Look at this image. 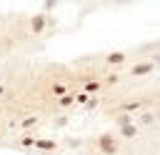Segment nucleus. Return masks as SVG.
<instances>
[{
    "mask_svg": "<svg viewBox=\"0 0 160 155\" xmlns=\"http://www.w3.org/2000/svg\"><path fill=\"white\" fill-rule=\"evenodd\" d=\"M122 60H125L122 52H112V55H108V62H110V65H118V62H122Z\"/></svg>",
    "mask_w": 160,
    "mask_h": 155,
    "instance_id": "obj_4",
    "label": "nucleus"
},
{
    "mask_svg": "<svg viewBox=\"0 0 160 155\" xmlns=\"http://www.w3.org/2000/svg\"><path fill=\"white\" fill-rule=\"evenodd\" d=\"M70 102H72V98H70V95H65V98L60 100V105H70Z\"/></svg>",
    "mask_w": 160,
    "mask_h": 155,
    "instance_id": "obj_9",
    "label": "nucleus"
},
{
    "mask_svg": "<svg viewBox=\"0 0 160 155\" xmlns=\"http://www.w3.org/2000/svg\"><path fill=\"white\" fill-rule=\"evenodd\" d=\"M52 90H55V92H58V95H62V92H65V85H55V88H52Z\"/></svg>",
    "mask_w": 160,
    "mask_h": 155,
    "instance_id": "obj_8",
    "label": "nucleus"
},
{
    "mask_svg": "<svg viewBox=\"0 0 160 155\" xmlns=\"http://www.w3.org/2000/svg\"><path fill=\"white\" fill-rule=\"evenodd\" d=\"M98 145H100V150H102V152H108V155H112V152L118 150V145H115V138H112V135H108V132H105V135H100Z\"/></svg>",
    "mask_w": 160,
    "mask_h": 155,
    "instance_id": "obj_1",
    "label": "nucleus"
},
{
    "mask_svg": "<svg viewBox=\"0 0 160 155\" xmlns=\"http://www.w3.org/2000/svg\"><path fill=\"white\" fill-rule=\"evenodd\" d=\"M120 125H122V135L125 138H132L135 135V125H130V122H120Z\"/></svg>",
    "mask_w": 160,
    "mask_h": 155,
    "instance_id": "obj_5",
    "label": "nucleus"
},
{
    "mask_svg": "<svg viewBox=\"0 0 160 155\" xmlns=\"http://www.w3.org/2000/svg\"><path fill=\"white\" fill-rule=\"evenodd\" d=\"M35 148H40V150H52V148H55V142H52V140H38V142H35Z\"/></svg>",
    "mask_w": 160,
    "mask_h": 155,
    "instance_id": "obj_6",
    "label": "nucleus"
},
{
    "mask_svg": "<svg viewBox=\"0 0 160 155\" xmlns=\"http://www.w3.org/2000/svg\"><path fill=\"white\" fill-rule=\"evenodd\" d=\"M98 88H100V82H95V80H92V82H88V85H85V90H88V92H95V90H98Z\"/></svg>",
    "mask_w": 160,
    "mask_h": 155,
    "instance_id": "obj_7",
    "label": "nucleus"
},
{
    "mask_svg": "<svg viewBox=\"0 0 160 155\" xmlns=\"http://www.w3.org/2000/svg\"><path fill=\"white\" fill-rule=\"evenodd\" d=\"M45 28V15H35L32 18V32H40Z\"/></svg>",
    "mask_w": 160,
    "mask_h": 155,
    "instance_id": "obj_2",
    "label": "nucleus"
},
{
    "mask_svg": "<svg viewBox=\"0 0 160 155\" xmlns=\"http://www.w3.org/2000/svg\"><path fill=\"white\" fill-rule=\"evenodd\" d=\"M150 70H152V65L142 62V65H135V68H132V75H145V72H150Z\"/></svg>",
    "mask_w": 160,
    "mask_h": 155,
    "instance_id": "obj_3",
    "label": "nucleus"
}]
</instances>
